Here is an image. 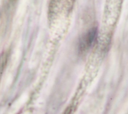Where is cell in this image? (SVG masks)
I'll list each match as a JSON object with an SVG mask.
<instances>
[{
	"instance_id": "obj_2",
	"label": "cell",
	"mask_w": 128,
	"mask_h": 114,
	"mask_svg": "<svg viewBox=\"0 0 128 114\" xmlns=\"http://www.w3.org/2000/svg\"><path fill=\"white\" fill-rule=\"evenodd\" d=\"M8 57L6 53H2L0 55V72L2 71L7 62Z\"/></svg>"
},
{
	"instance_id": "obj_1",
	"label": "cell",
	"mask_w": 128,
	"mask_h": 114,
	"mask_svg": "<svg viewBox=\"0 0 128 114\" xmlns=\"http://www.w3.org/2000/svg\"><path fill=\"white\" fill-rule=\"evenodd\" d=\"M97 36V29L92 28L80 39L79 48L80 51H85L90 48L94 42Z\"/></svg>"
}]
</instances>
